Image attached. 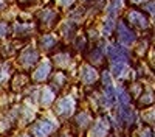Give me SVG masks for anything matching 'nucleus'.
<instances>
[{"label": "nucleus", "instance_id": "nucleus-9", "mask_svg": "<svg viewBox=\"0 0 155 137\" xmlns=\"http://www.w3.org/2000/svg\"><path fill=\"white\" fill-rule=\"evenodd\" d=\"M107 125L104 122H98L95 126L92 128V132H90V137H106L107 134Z\"/></svg>", "mask_w": 155, "mask_h": 137}, {"label": "nucleus", "instance_id": "nucleus-10", "mask_svg": "<svg viewBox=\"0 0 155 137\" xmlns=\"http://www.w3.org/2000/svg\"><path fill=\"white\" fill-rule=\"evenodd\" d=\"M53 98H54V92L50 89V87H47V89L44 91V94H42V104H50L51 101H53Z\"/></svg>", "mask_w": 155, "mask_h": 137}, {"label": "nucleus", "instance_id": "nucleus-7", "mask_svg": "<svg viewBox=\"0 0 155 137\" xmlns=\"http://www.w3.org/2000/svg\"><path fill=\"white\" fill-rule=\"evenodd\" d=\"M107 55H109V58H110L113 62H126V61H127V56L121 52L120 48H115V47H109Z\"/></svg>", "mask_w": 155, "mask_h": 137}, {"label": "nucleus", "instance_id": "nucleus-12", "mask_svg": "<svg viewBox=\"0 0 155 137\" xmlns=\"http://www.w3.org/2000/svg\"><path fill=\"white\" fill-rule=\"evenodd\" d=\"M6 77H8V72L3 67H0V83H3L6 80Z\"/></svg>", "mask_w": 155, "mask_h": 137}, {"label": "nucleus", "instance_id": "nucleus-16", "mask_svg": "<svg viewBox=\"0 0 155 137\" xmlns=\"http://www.w3.org/2000/svg\"><path fill=\"white\" fill-rule=\"evenodd\" d=\"M30 2H33V0H23V3H30Z\"/></svg>", "mask_w": 155, "mask_h": 137}, {"label": "nucleus", "instance_id": "nucleus-1", "mask_svg": "<svg viewBox=\"0 0 155 137\" xmlns=\"http://www.w3.org/2000/svg\"><path fill=\"white\" fill-rule=\"evenodd\" d=\"M74 109V100L71 97H65V98H62L58 101L56 104V112H58V115H62V117H65V115H70L71 112Z\"/></svg>", "mask_w": 155, "mask_h": 137}, {"label": "nucleus", "instance_id": "nucleus-2", "mask_svg": "<svg viewBox=\"0 0 155 137\" xmlns=\"http://www.w3.org/2000/svg\"><path fill=\"white\" fill-rule=\"evenodd\" d=\"M53 129H54V123L50 120H44L33 128V134H34V137H47Z\"/></svg>", "mask_w": 155, "mask_h": 137}, {"label": "nucleus", "instance_id": "nucleus-17", "mask_svg": "<svg viewBox=\"0 0 155 137\" xmlns=\"http://www.w3.org/2000/svg\"><path fill=\"white\" fill-rule=\"evenodd\" d=\"M0 6H2V0H0Z\"/></svg>", "mask_w": 155, "mask_h": 137}, {"label": "nucleus", "instance_id": "nucleus-11", "mask_svg": "<svg viewBox=\"0 0 155 137\" xmlns=\"http://www.w3.org/2000/svg\"><path fill=\"white\" fill-rule=\"evenodd\" d=\"M54 44H56V39H54L53 36H47V37H44V39H42V47L44 48H51Z\"/></svg>", "mask_w": 155, "mask_h": 137}, {"label": "nucleus", "instance_id": "nucleus-18", "mask_svg": "<svg viewBox=\"0 0 155 137\" xmlns=\"http://www.w3.org/2000/svg\"><path fill=\"white\" fill-rule=\"evenodd\" d=\"M23 137H27V135H23Z\"/></svg>", "mask_w": 155, "mask_h": 137}, {"label": "nucleus", "instance_id": "nucleus-5", "mask_svg": "<svg viewBox=\"0 0 155 137\" xmlns=\"http://www.w3.org/2000/svg\"><path fill=\"white\" fill-rule=\"evenodd\" d=\"M37 58H39V55H37L36 50H33V48L31 50H25V52L22 53V56H20V62L25 67H31L37 61Z\"/></svg>", "mask_w": 155, "mask_h": 137}, {"label": "nucleus", "instance_id": "nucleus-4", "mask_svg": "<svg viewBox=\"0 0 155 137\" xmlns=\"http://www.w3.org/2000/svg\"><path fill=\"white\" fill-rule=\"evenodd\" d=\"M129 19H130L132 25H135L137 28H146L147 27V17L141 12H137V11H132L129 12Z\"/></svg>", "mask_w": 155, "mask_h": 137}, {"label": "nucleus", "instance_id": "nucleus-6", "mask_svg": "<svg viewBox=\"0 0 155 137\" xmlns=\"http://www.w3.org/2000/svg\"><path fill=\"white\" fill-rule=\"evenodd\" d=\"M81 75H82V81L87 83V84H92L96 81V70H93L92 67H88V66H84L82 70H81Z\"/></svg>", "mask_w": 155, "mask_h": 137}, {"label": "nucleus", "instance_id": "nucleus-14", "mask_svg": "<svg viewBox=\"0 0 155 137\" xmlns=\"http://www.w3.org/2000/svg\"><path fill=\"white\" fill-rule=\"evenodd\" d=\"M61 2H62V5H70L73 0H61Z\"/></svg>", "mask_w": 155, "mask_h": 137}, {"label": "nucleus", "instance_id": "nucleus-13", "mask_svg": "<svg viewBox=\"0 0 155 137\" xmlns=\"http://www.w3.org/2000/svg\"><path fill=\"white\" fill-rule=\"evenodd\" d=\"M8 33V27L5 23H0V36H5Z\"/></svg>", "mask_w": 155, "mask_h": 137}, {"label": "nucleus", "instance_id": "nucleus-15", "mask_svg": "<svg viewBox=\"0 0 155 137\" xmlns=\"http://www.w3.org/2000/svg\"><path fill=\"white\" fill-rule=\"evenodd\" d=\"M144 0H132V3H135V5H138V3H143Z\"/></svg>", "mask_w": 155, "mask_h": 137}, {"label": "nucleus", "instance_id": "nucleus-8", "mask_svg": "<svg viewBox=\"0 0 155 137\" xmlns=\"http://www.w3.org/2000/svg\"><path fill=\"white\" fill-rule=\"evenodd\" d=\"M50 70H51V67H50V64L48 62H44V64L39 67L36 72H34V75H33V78L36 80V81H44L48 75H50Z\"/></svg>", "mask_w": 155, "mask_h": 137}, {"label": "nucleus", "instance_id": "nucleus-3", "mask_svg": "<svg viewBox=\"0 0 155 137\" xmlns=\"http://www.w3.org/2000/svg\"><path fill=\"white\" fill-rule=\"evenodd\" d=\"M118 37H120V42H123L124 45H130L135 41V33L132 30H129L126 25L120 23L118 25Z\"/></svg>", "mask_w": 155, "mask_h": 137}]
</instances>
